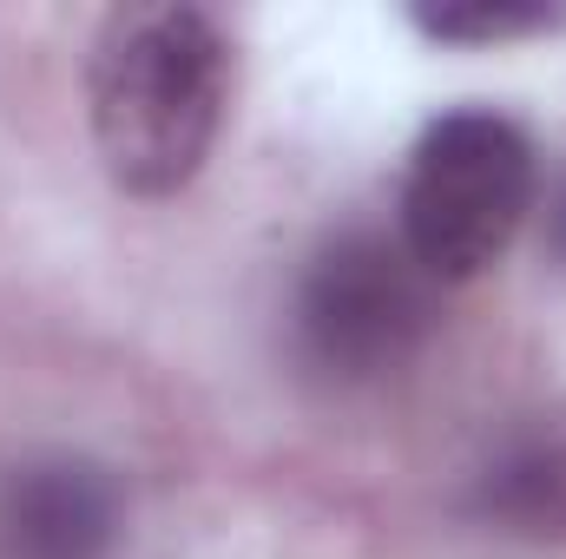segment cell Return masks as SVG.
Returning a JSON list of instances; mask_svg holds the SVG:
<instances>
[{
  "mask_svg": "<svg viewBox=\"0 0 566 559\" xmlns=\"http://www.w3.org/2000/svg\"><path fill=\"white\" fill-rule=\"evenodd\" d=\"M541 191L534 139L488 106L441 113L409 151L402 178V244L434 283H468L494 271Z\"/></svg>",
  "mask_w": 566,
  "mask_h": 559,
  "instance_id": "7a4b0ae2",
  "label": "cell"
},
{
  "mask_svg": "<svg viewBox=\"0 0 566 559\" xmlns=\"http://www.w3.org/2000/svg\"><path fill=\"white\" fill-rule=\"evenodd\" d=\"M231 106V40L205 7L133 0L113 7L86 60V113L99 165L133 198L185 191Z\"/></svg>",
  "mask_w": 566,
  "mask_h": 559,
  "instance_id": "6da1fadb",
  "label": "cell"
},
{
  "mask_svg": "<svg viewBox=\"0 0 566 559\" xmlns=\"http://www.w3.org/2000/svg\"><path fill=\"white\" fill-rule=\"evenodd\" d=\"M434 323V277L416 264L402 231H343L329 238L296 289L303 356L336 382H369L402 369Z\"/></svg>",
  "mask_w": 566,
  "mask_h": 559,
  "instance_id": "3957f363",
  "label": "cell"
},
{
  "mask_svg": "<svg viewBox=\"0 0 566 559\" xmlns=\"http://www.w3.org/2000/svg\"><path fill=\"white\" fill-rule=\"evenodd\" d=\"M547 231H554V251H560V264H566V184H560V198H554V218H547Z\"/></svg>",
  "mask_w": 566,
  "mask_h": 559,
  "instance_id": "8992f818",
  "label": "cell"
},
{
  "mask_svg": "<svg viewBox=\"0 0 566 559\" xmlns=\"http://www.w3.org/2000/svg\"><path fill=\"white\" fill-rule=\"evenodd\" d=\"M416 33L441 40V46H501V40H534L566 27V7H541V0H441V7H416L409 13Z\"/></svg>",
  "mask_w": 566,
  "mask_h": 559,
  "instance_id": "5b68a950",
  "label": "cell"
},
{
  "mask_svg": "<svg viewBox=\"0 0 566 559\" xmlns=\"http://www.w3.org/2000/svg\"><path fill=\"white\" fill-rule=\"evenodd\" d=\"M7 559H106L119 540V487L106 467L53 454L13 467L0 494Z\"/></svg>",
  "mask_w": 566,
  "mask_h": 559,
  "instance_id": "277c9868",
  "label": "cell"
}]
</instances>
